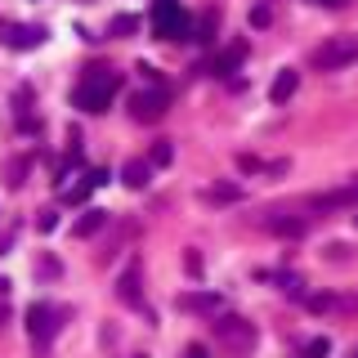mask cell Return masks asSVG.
<instances>
[{"label":"cell","mask_w":358,"mask_h":358,"mask_svg":"<svg viewBox=\"0 0 358 358\" xmlns=\"http://www.w3.org/2000/svg\"><path fill=\"white\" fill-rule=\"evenodd\" d=\"M201 197H206V201H220V206H229V201H242V188H238V184H210Z\"/></svg>","instance_id":"17"},{"label":"cell","mask_w":358,"mask_h":358,"mask_svg":"<svg viewBox=\"0 0 358 358\" xmlns=\"http://www.w3.org/2000/svg\"><path fill=\"white\" fill-rule=\"evenodd\" d=\"M220 305H224L220 291H184V296H175V309L179 313H210V318H215Z\"/></svg>","instance_id":"7"},{"label":"cell","mask_w":358,"mask_h":358,"mask_svg":"<svg viewBox=\"0 0 358 358\" xmlns=\"http://www.w3.org/2000/svg\"><path fill=\"white\" fill-rule=\"evenodd\" d=\"M22 175H27V157L9 162V171H5V184H9V188H18V184H22Z\"/></svg>","instance_id":"21"},{"label":"cell","mask_w":358,"mask_h":358,"mask_svg":"<svg viewBox=\"0 0 358 358\" xmlns=\"http://www.w3.org/2000/svg\"><path fill=\"white\" fill-rule=\"evenodd\" d=\"M166 108H171V90L166 85H148L139 94H130V117L134 121H162Z\"/></svg>","instance_id":"4"},{"label":"cell","mask_w":358,"mask_h":358,"mask_svg":"<svg viewBox=\"0 0 358 358\" xmlns=\"http://www.w3.org/2000/svg\"><path fill=\"white\" fill-rule=\"evenodd\" d=\"M313 5H327V9H345L350 0H313Z\"/></svg>","instance_id":"27"},{"label":"cell","mask_w":358,"mask_h":358,"mask_svg":"<svg viewBox=\"0 0 358 358\" xmlns=\"http://www.w3.org/2000/svg\"><path fill=\"white\" fill-rule=\"evenodd\" d=\"M45 41V27H31V22H9L5 27V45L9 50H36Z\"/></svg>","instance_id":"9"},{"label":"cell","mask_w":358,"mask_h":358,"mask_svg":"<svg viewBox=\"0 0 358 358\" xmlns=\"http://www.w3.org/2000/svg\"><path fill=\"white\" fill-rule=\"evenodd\" d=\"M300 354H305V358H327V354H331V341H327V336H313V341H309Z\"/></svg>","instance_id":"19"},{"label":"cell","mask_w":358,"mask_h":358,"mask_svg":"<svg viewBox=\"0 0 358 358\" xmlns=\"http://www.w3.org/2000/svg\"><path fill=\"white\" fill-rule=\"evenodd\" d=\"M85 184H90V188H103V184H108V171H90Z\"/></svg>","instance_id":"25"},{"label":"cell","mask_w":358,"mask_h":358,"mask_svg":"<svg viewBox=\"0 0 358 358\" xmlns=\"http://www.w3.org/2000/svg\"><path fill=\"white\" fill-rule=\"evenodd\" d=\"M268 22H273L268 5H255V9H251V27H268Z\"/></svg>","instance_id":"22"},{"label":"cell","mask_w":358,"mask_h":358,"mask_svg":"<svg viewBox=\"0 0 358 358\" xmlns=\"http://www.w3.org/2000/svg\"><path fill=\"white\" fill-rule=\"evenodd\" d=\"M273 238H305L309 233V220H300V215H282V210H268V215L260 220Z\"/></svg>","instance_id":"8"},{"label":"cell","mask_w":358,"mask_h":358,"mask_svg":"<svg viewBox=\"0 0 358 358\" xmlns=\"http://www.w3.org/2000/svg\"><path fill=\"white\" fill-rule=\"evenodd\" d=\"M27 331H31V341H36V345H50L54 331H59V309L36 300V305L27 309Z\"/></svg>","instance_id":"6"},{"label":"cell","mask_w":358,"mask_h":358,"mask_svg":"<svg viewBox=\"0 0 358 358\" xmlns=\"http://www.w3.org/2000/svg\"><path fill=\"white\" fill-rule=\"evenodd\" d=\"M148 179H152V166L139 162V157L121 166V184H126V188H148Z\"/></svg>","instance_id":"14"},{"label":"cell","mask_w":358,"mask_h":358,"mask_svg":"<svg viewBox=\"0 0 358 358\" xmlns=\"http://www.w3.org/2000/svg\"><path fill=\"white\" fill-rule=\"evenodd\" d=\"M5 291H9V282H5V278H0V296H5Z\"/></svg>","instance_id":"30"},{"label":"cell","mask_w":358,"mask_h":358,"mask_svg":"<svg viewBox=\"0 0 358 358\" xmlns=\"http://www.w3.org/2000/svg\"><path fill=\"white\" fill-rule=\"evenodd\" d=\"M305 305H309V309H318V313H322V309H327V305H331V296H305Z\"/></svg>","instance_id":"26"},{"label":"cell","mask_w":358,"mask_h":358,"mask_svg":"<svg viewBox=\"0 0 358 358\" xmlns=\"http://www.w3.org/2000/svg\"><path fill=\"white\" fill-rule=\"evenodd\" d=\"M210 327H215V341H224L229 350H251L255 345V327L246 318H238V313H224V318H215Z\"/></svg>","instance_id":"5"},{"label":"cell","mask_w":358,"mask_h":358,"mask_svg":"<svg viewBox=\"0 0 358 358\" xmlns=\"http://www.w3.org/2000/svg\"><path fill=\"white\" fill-rule=\"evenodd\" d=\"M112 31H117V36H130V31H139V18H134V14H117V18H112Z\"/></svg>","instance_id":"20"},{"label":"cell","mask_w":358,"mask_h":358,"mask_svg":"<svg viewBox=\"0 0 358 358\" xmlns=\"http://www.w3.org/2000/svg\"><path fill=\"white\" fill-rule=\"evenodd\" d=\"M354 358H358V354H354Z\"/></svg>","instance_id":"32"},{"label":"cell","mask_w":358,"mask_h":358,"mask_svg":"<svg viewBox=\"0 0 358 358\" xmlns=\"http://www.w3.org/2000/svg\"><path fill=\"white\" fill-rule=\"evenodd\" d=\"M273 282H278V291H282V296L305 300V278H300V273H273Z\"/></svg>","instance_id":"16"},{"label":"cell","mask_w":358,"mask_h":358,"mask_svg":"<svg viewBox=\"0 0 358 358\" xmlns=\"http://www.w3.org/2000/svg\"><path fill=\"white\" fill-rule=\"evenodd\" d=\"M117 296H121V305H143V296H139V264H126V268H121Z\"/></svg>","instance_id":"10"},{"label":"cell","mask_w":358,"mask_h":358,"mask_svg":"<svg viewBox=\"0 0 358 358\" xmlns=\"http://www.w3.org/2000/svg\"><path fill=\"white\" fill-rule=\"evenodd\" d=\"M103 224H108V210H99V206H90V210H81V220H76V224H72V233H76V238H94V233H99V229H103Z\"/></svg>","instance_id":"12"},{"label":"cell","mask_w":358,"mask_h":358,"mask_svg":"<svg viewBox=\"0 0 358 358\" xmlns=\"http://www.w3.org/2000/svg\"><path fill=\"white\" fill-rule=\"evenodd\" d=\"M152 31L162 41H193V18L179 9V0H157L152 5Z\"/></svg>","instance_id":"2"},{"label":"cell","mask_w":358,"mask_h":358,"mask_svg":"<svg viewBox=\"0 0 358 358\" xmlns=\"http://www.w3.org/2000/svg\"><path fill=\"white\" fill-rule=\"evenodd\" d=\"M54 224H59V215H54V210H41V220H36V229H41V233H50V229H54Z\"/></svg>","instance_id":"24"},{"label":"cell","mask_w":358,"mask_h":358,"mask_svg":"<svg viewBox=\"0 0 358 358\" xmlns=\"http://www.w3.org/2000/svg\"><path fill=\"white\" fill-rule=\"evenodd\" d=\"M313 206L331 210V206H358V179H350L345 188H336V193H318L313 197Z\"/></svg>","instance_id":"11"},{"label":"cell","mask_w":358,"mask_h":358,"mask_svg":"<svg viewBox=\"0 0 358 358\" xmlns=\"http://www.w3.org/2000/svg\"><path fill=\"white\" fill-rule=\"evenodd\" d=\"M242 54H246V45H229L224 54H215V59L206 63V72H210V76H224V72H233V67L242 63Z\"/></svg>","instance_id":"15"},{"label":"cell","mask_w":358,"mask_h":358,"mask_svg":"<svg viewBox=\"0 0 358 358\" xmlns=\"http://www.w3.org/2000/svg\"><path fill=\"white\" fill-rule=\"evenodd\" d=\"M139 76H143L148 85H162V72H157V67H148V63H139Z\"/></svg>","instance_id":"23"},{"label":"cell","mask_w":358,"mask_h":358,"mask_svg":"<svg viewBox=\"0 0 358 358\" xmlns=\"http://www.w3.org/2000/svg\"><path fill=\"white\" fill-rule=\"evenodd\" d=\"M171 157H175L171 139H162V143H152V157H148V166H171Z\"/></svg>","instance_id":"18"},{"label":"cell","mask_w":358,"mask_h":358,"mask_svg":"<svg viewBox=\"0 0 358 358\" xmlns=\"http://www.w3.org/2000/svg\"><path fill=\"white\" fill-rule=\"evenodd\" d=\"M0 322H9V305H5V300H0Z\"/></svg>","instance_id":"29"},{"label":"cell","mask_w":358,"mask_h":358,"mask_svg":"<svg viewBox=\"0 0 358 358\" xmlns=\"http://www.w3.org/2000/svg\"><path fill=\"white\" fill-rule=\"evenodd\" d=\"M354 224H358V215H354Z\"/></svg>","instance_id":"31"},{"label":"cell","mask_w":358,"mask_h":358,"mask_svg":"<svg viewBox=\"0 0 358 358\" xmlns=\"http://www.w3.org/2000/svg\"><path fill=\"white\" fill-rule=\"evenodd\" d=\"M296 85H300V76L291 72V67H282V72L273 76V85H268V99H273V103H287V99L296 94Z\"/></svg>","instance_id":"13"},{"label":"cell","mask_w":358,"mask_h":358,"mask_svg":"<svg viewBox=\"0 0 358 358\" xmlns=\"http://www.w3.org/2000/svg\"><path fill=\"white\" fill-rule=\"evenodd\" d=\"M184 358H210V354L201 350V345H193V350H184Z\"/></svg>","instance_id":"28"},{"label":"cell","mask_w":358,"mask_h":358,"mask_svg":"<svg viewBox=\"0 0 358 358\" xmlns=\"http://www.w3.org/2000/svg\"><path fill=\"white\" fill-rule=\"evenodd\" d=\"M350 63H358V36H331L313 50V67H322V72H341Z\"/></svg>","instance_id":"3"},{"label":"cell","mask_w":358,"mask_h":358,"mask_svg":"<svg viewBox=\"0 0 358 358\" xmlns=\"http://www.w3.org/2000/svg\"><path fill=\"white\" fill-rule=\"evenodd\" d=\"M117 85H121L117 72H108V67H85V76H81V85H76L72 103L81 108V112H108Z\"/></svg>","instance_id":"1"}]
</instances>
